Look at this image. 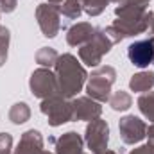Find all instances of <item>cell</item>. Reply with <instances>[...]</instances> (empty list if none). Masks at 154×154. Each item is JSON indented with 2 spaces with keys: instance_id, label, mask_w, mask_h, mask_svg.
<instances>
[{
  "instance_id": "6da1fadb",
  "label": "cell",
  "mask_w": 154,
  "mask_h": 154,
  "mask_svg": "<svg viewBox=\"0 0 154 154\" xmlns=\"http://www.w3.org/2000/svg\"><path fill=\"white\" fill-rule=\"evenodd\" d=\"M56 77L59 82V93L65 99H72L81 91V88L86 82V70L77 61L75 56L63 54L56 61Z\"/></svg>"
},
{
  "instance_id": "7a4b0ae2",
  "label": "cell",
  "mask_w": 154,
  "mask_h": 154,
  "mask_svg": "<svg viewBox=\"0 0 154 154\" xmlns=\"http://www.w3.org/2000/svg\"><path fill=\"white\" fill-rule=\"evenodd\" d=\"M116 79V72L113 66H99L91 72L86 84L88 97H91L97 102H108L111 97V86Z\"/></svg>"
},
{
  "instance_id": "3957f363",
  "label": "cell",
  "mask_w": 154,
  "mask_h": 154,
  "mask_svg": "<svg viewBox=\"0 0 154 154\" xmlns=\"http://www.w3.org/2000/svg\"><path fill=\"white\" fill-rule=\"evenodd\" d=\"M113 45H115V41L109 38L106 29H95L93 38L79 48V57H81V61L84 65L97 66L102 61V57L111 50Z\"/></svg>"
},
{
  "instance_id": "277c9868",
  "label": "cell",
  "mask_w": 154,
  "mask_h": 154,
  "mask_svg": "<svg viewBox=\"0 0 154 154\" xmlns=\"http://www.w3.org/2000/svg\"><path fill=\"white\" fill-rule=\"evenodd\" d=\"M41 113L48 118V124L52 127H57L65 122L74 120V109H72V100L65 99L63 95H54L48 99L41 100L39 106Z\"/></svg>"
},
{
  "instance_id": "5b68a950",
  "label": "cell",
  "mask_w": 154,
  "mask_h": 154,
  "mask_svg": "<svg viewBox=\"0 0 154 154\" xmlns=\"http://www.w3.org/2000/svg\"><path fill=\"white\" fill-rule=\"evenodd\" d=\"M29 86H31L32 95L41 99V100L48 99V97H54V95H61L59 93L57 77H56V74L50 72V68H39V70H36L31 75Z\"/></svg>"
},
{
  "instance_id": "8992f818",
  "label": "cell",
  "mask_w": 154,
  "mask_h": 154,
  "mask_svg": "<svg viewBox=\"0 0 154 154\" xmlns=\"http://www.w3.org/2000/svg\"><path fill=\"white\" fill-rule=\"evenodd\" d=\"M36 20L38 25L47 38L57 36L61 31V9L57 4H39L36 9Z\"/></svg>"
},
{
  "instance_id": "52a82bcc",
  "label": "cell",
  "mask_w": 154,
  "mask_h": 154,
  "mask_svg": "<svg viewBox=\"0 0 154 154\" xmlns=\"http://www.w3.org/2000/svg\"><path fill=\"white\" fill-rule=\"evenodd\" d=\"M86 143L90 147V151L93 154H100L108 149V142H109V127L106 124V120H102L100 116L91 120L86 127Z\"/></svg>"
},
{
  "instance_id": "ba28073f",
  "label": "cell",
  "mask_w": 154,
  "mask_h": 154,
  "mask_svg": "<svg viewBox=\"0 0 154 154\" xmlns=\"http://www.w3.org/2000/svg\"><path fill=\"white\" fill-rule=\"evenodd\" d=\"M118 131H120V138L124 143L127 145H134L138 142H142L147 134V125L143 120H140L134 115H127L120 118L118 124Z\"/></svg>"
},
{
  "instance_id": "9c48e42d",
  "label": "cell",
  "mask_w": 154,
  "mask_h": 154,
  "mask_svg": "<svg viewBox=\"0 0 154 154\" xmlns=\"http://www.w3.org/2000/svg\"><path fill=\"white\" fill-rule=\"evenodd\" d=\"M127 57L129 61L138 66V68H147L154 61V43L152 38L149 39H140L129 45L127 48Z\"/></svg>"
},
{
  "instance_id": "30bf717a",
  "label": "cell",
  "mask_w": 154,
  "mask_h": 154,
  "mask_svg": "<svg viewBox=\"0 0 154 154\" xmlns=\"http://www.w3.org/2000/svg\"><path fill=\"white\" fill-rule=\"evenodd\" d=\"M72 109H74V120H95L102 113V108L97 100L91 97H79L72 100Z\"/></svg>"
},
{
  "instance_id": "8fae6325",
  "label": "cell",
  "mask_w": 154,
  "mask_h": 154,
  "mask_svg": "<svg viewBox=\"0 0 154 154\" xmlns=\"http://www.w3.org/2000/svg\"><path fill=\"white\" fill-rule=\"evenodd\" d=\"M50 142L56 143V154H88L82 151V138L74 133V131H68L65 133L61 138H50Z\"/></svg>"
},
{
  "instance_id": "7c38bea8",
  "label": "cell",
  "mask_w": 154,
  "mask_h": 154,
  "mask_svg": "<svg viewBox=\"0 0 154 154\" xmlns=\"http://www.w3.org/2000/svg\"><path fill=\"white\" fill-rule=\"evenodd\" d=\"M14 154H48L47 151H43V138H41L39 131L31 129V131L23 133Z\"/></svg>"
},
{
  "instance_id": "4fadbf2b",
  "label": "cell",
  "mask_w": 154,
  "mask_h": 154,
  "mask_svg": "<svg viewBox=\"0 0 154 154\" xmlns=\"http://www.w3.org/2000/svg\"><path fill=\"white\" fill-rule=\"evenodd\" d=\"M93 34H95V27L91 23L81 22V23H75V25H72L68 29L66 41L72 47H82V45H86L90 39L93 38Z\"/></svg>"
},
{
  "instance_id": "5bb4252c",
  "label": "cell",
  "mask_w": 154,
  "mask_h": 154,
  "mask_svg": "<svg viewBox=\"0 0 154 154\" xmlns=\"http://www.w3.org/2000/svg\"><path fill=\"white\" fill-rule=\"evenodd\" d=\"M129 86H131L133 91L145 93V91H149L154 86V74H151V72H140V74L133 75V79L129 81Z\"/></svg>"
},
{
  "instance_id": "9a60e30c",
  "label": "cell",
  "mask_w": 154,
  "mask_h": 154,
  "mask_svg": "<svg viewBox=\"0 0 154 154\" xmlns=\"http://www.w3.org/2000/svg\"><path fill=\"white\" fill-rule=\"evenodd\" d=\"M109 106L115 109V111H125V109H129L131 106H133V97L127 93V91H124V90H118L115 91L111 97H109Z\"/></svg>"
},
{
  "instance_id": "2e32d148",
  "label": "cell",
  "mask_w": 154,
  "mask_h": 154,
  "mask_svg": "<svg viewBox=\"0 0 154 154\" xmlns=\"http://www.w3.org/2000/svg\"><path fill=\"white\" fill-rule=\"evenodd\" d=\"M59 54L50 48V47H43L36 52V63L41 65L43 68H50V66H56V61H57Z\"/></svg>"
},
{
  "instance_id": "e0dca14e",
  "label": "cell",
  "mask_w": 154,
  "mask_h": 154,
  "mask_svg": "<svg viewBox=\"0 0 154 154\" xmlns=\"http://www.w3.org/2000/svg\"><path fill=\"white\" fill-rule=\"evenodd\" d=\"M138 108L145 115V118H149L154 124V91L142 93V97L138 99Z\"/></svg>"
},
{
  "instance_id": "ac0fdd59",
  "label": "cell",
  "mask_w": 154,
  "mask_h": 154,
  "mask_svg": "<svg viewBox=\"0 0 154 154\" xmlns=\"http://www.w3.org/2000/svg\"><path fill=\"white\" fill-rule=\"evenodd\" d=\"M29 118H31V109H29V106H27L25 102L14 104V106L11 108V111H9V120H11L13 124H23V122H27Z\"/></svg>"
},
{
  "instance_id": "d6986e66",
  "label": "cell",
  "mask_w": 154,
  "mask_h": 154,
  "mask_svg": "<svg viewBox=\"0 0 154 154\" xmlns=\"http://www.w3.org/2000/svg\"><path fill=\"white\" fill-rule=\"evenodd\" d=\"M61 14L66 16V18H79V14L82 13V4L81 0H63L61 4Z\"/></svg>"
},
{
  "instance_id": "ffe728a7",
  "label": "cell",
  "mask_w": 154,
  "mask_h": 154,
  "mask_svg": "<svg viewBox=\"0 0 154 154\" xmlns=\"http://www.w3.org/2000/svg\"><path fill=\"white\" fill-rule=\"evenodd\" d=\"M7 47H9V29H5L2 25V29H0V66L7 59Z\"/></svg>"
},
{
  "instance_id": "44dd1931",
  "label": "cell",
  "mask_w": 154,
  "mask_h": 154,
  "mask_svg": "<svg viewBox=\"0 0 154 154\" xmlns=\"http://www.w3.org/2000/svg\"><path fill=\"white\" fill-rule=\"evenodd\" d=\"M13 136L9 133H0V154H11Z\"/></svg>"
},
{
  "instance_id": "7402d4cb",
  "label": "cell",
  "mask_w": 154,
  "mask_h": 154,
  "mask_svg": "<svg viewBox=\"0 0 154 154\" xmlns=\"http://www.w3.org/2000/svg\"><path fill=\"white\" fill-rule=\"evenodd\" d=\"M16 9V0H0V13H13Z\"/></svg>"
},
{
  "instance_id": "603a6c76",
  "label": "cell",
  "mask_w": 154,
  "mask_h": 154,
  "mask_svg": "<svg viewBox=\"0 0 154 154\" xmlns=\"http://www.w3.org/2000/svg\"><path fill=\"white\" fill-rule=\"evenodd\" d=\"M145 136H149V147H151V151L154 154V124L147 127V134Z\"/></svg>"
},
{
  "instance_id": "cb8c5ba5",
  "label": "cell",
  "mask_w": 154,
  "mask_h": 154,
  "mask_svg": "<svg viewBox=\"0 0 154 154\" xmlns=\"http://www.w3.org/2000/svg\"><path fill=\"white\" fill-rule=\"evenodd\" d=\"M129 154H152V151H151V147H149V145H142V147H138V149L131 151Z\"/></svg>"
},
{
  "instance_id": "d4e9b609",
  "label": "cell",
  "mask_w": 154,
  "mask_h": 154,
  "mask_svg": "<svg viewBox=\"0 0 154 154\" xmlns=\"http://www.w3.org/2000/svg\"><path fill=\"white\" fill-rule=\"evenodd\" d=\"M48 4H57L59 5V4H63V0H48Z\"/></svg>"
},
{
  "instance_id": "484cf974",
  "label": "cell",
  "mask_w": 154,
  "mask_h": 154,
  "mask_svg": "<svg viewBox=\"0 0 154 154\" xmlns=\"http://www.w3.org/2000/svg\"><path fill=\"white\" fill-rule=\"evenodd\" d=\"M109 2H115L116 5H122V4H124V2H125V0H109Z\"/></svg>"
},
{
  "instance_id": "4316f807",
  "label": "cell",
  "mask_w": 154,
  "mask_h": 154,
  "mask_svg": "<svg viewBox=\"0 0 154 154\" xmlns=\"http://www.w3.org/2000/svg\"><path fill=\"white\" fill-rule=\"evenodd\" d=\"M151 31L154 32V13H152V20H151Z\"/></svg>"
},
{
  "instance_id": "83f0119b",
  "label": "cell",
  "mask_w": 154,
  "mask_h": 154,
  "mask_svg": "<svg viewBox=\"0 0 154 154\" xmlns=\"http://www.w3.org/2000/svg\"><path fill=\"white\" fill-rule=\"evenodd\" d=\"M100 154H116V152H113V151H108V149H106L104 152H100Z\"/></svg>"
},
{
  "instance_id": "f1b7e54d",
  "label": "cell",
  "mask_w": 154,
  "mask_h": 154,
  "mask_svg": "<svg viewBox=\"0 0 154 154\" xmlns=\"http://www.w3.org/2000/svg\"><path fill=\"white\" fill-rule=\"evenodd\" d=\"M152 43H154V36H152Z\"/></svg>"
},
{
  "instance_id": "f546056e",
  "label": "cell",
  "mask_w": 154,
  "mask_h": 154,
  "mask_svg": "<svg viewBox=\"0 0 154 154\" xmlns=\"http://www.w3.org/2000/svg\"><path fill=\"white\" fill-rule=\"evenodd\" d=\"M0 29H2V23H0Z\"/></svg>"
},
{
  "instance_id": "4dcf8cb0",
  "label": "cell",
  "mask_w": 154,
  "mask_h": 154,
  "mask_svg": "<svg viewBox=\"0 0 154 154\" xmlns=\"http://www.w3.org/2000/svg\"><path fill=\"white\" fill-rule=\"evenodd\" d=\"M48 154H52V152H48Z\"/></svg>"
}]
</instances>
